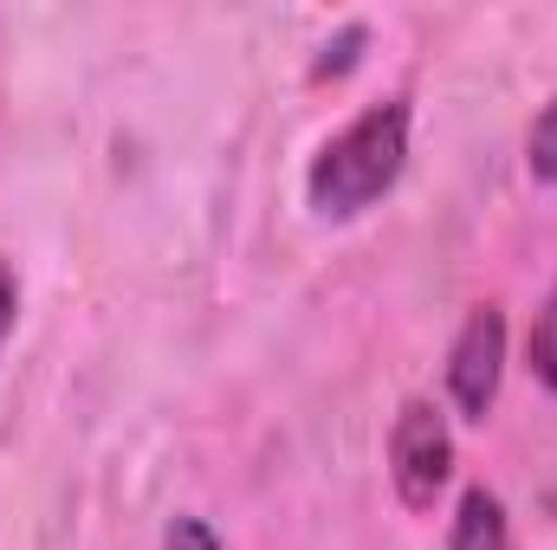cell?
<instances>
[{
	"instance_id": "cell-9",
	"label": "cell",
	"mask_w": 557,
	"mask_h": 550,
	"mask_svg": "<svg viewBox=\"0 0 557 550\" xmlns=\"http://www.w3.org/2000/svg\"><path fill=\"white\" fill-rule=\"evenodd\" d=\"M13 311H20V285H13L7 260H0V343H7V330H13Z\"/></svg>"
},
{
	"instance_id": "cell-2",
	"label": "cell",
	"mask_w": 557,
	"mask_h": 550,
	"mask_svg": "<svg viewBox=\"0 0 557 550\" xmlns=\"http://www.w3.org/2000/svg\"><path fill=\"white\" fill-rule=\"evenodd\" d=\"M447 473H454V434H447L441 409L421 402V396L403 402L396 427H389V479H396L403 505H409V512H428V505L441 499Z\"/></svg>"
},
{
	"instance_id": "cell-1",
	"label": "cell",
	"mask_w": 557,
	"mask_h": 550,
	"mask_svg": "<svg viewBox=\"0 0 557 550\" xmlns=\"http://www.w3.org/2000/svg\"><path fill=\"white\" fill-rule=\"evenodd\" d=\"M403 162H409V104L389 98V104L363 111L344 137H331L318 149V162L305 175V195H311L318 214L350 221V214H363L370 201H383L396 188Z\"/></svg>"
},
{
	"instance_id": "cell-6",
	"label": "cell",
	"mask_w": 557,
	"mask_h": 550,
	"mask_svg": "<svg viewBox=\"0 0 557 550\" xmlns=\"http://www.w3.org/2000/svg\"><path fill=\"white\" fill-rule=\"evenodd\" d=\"M532 182H557V98L539 111V124H532Z\"/></svg>"
},
{
	"instance_id": "cell-7",
	"label": "cell",
	"mask_w": 557,
	"mask_h": 550,
	"mask_svg": "<svg viewBox=\"0 0 557 550\" xmlns=\"http://www.w3.org/2000/svg\"><path fill=\"white\" fill-rule=\"evenodd\" d=\"M357 46H363V26H350L337 46H324V59L311 65V78H331V72H350V59H357Z\"/></svg>"
},
{
	"instance_id": "cell-8",
	"label": "cell",
	"mask_w": 557,
	"mask_h": 550,
	"mask_svg": "<svg viewBox=\"0 0 557 550\" xmlns=\"http://www.w3.org/2000/svg\"><path fill=\"white\" fill-rule=\"evenodd\" d=\"M169 550H227V545H221L201 518H175V525H169Z\"/></svg>"
},
{
	"instance_id": "cell-4",
	"label": "cell",
	"mask_w": 557,
	"mask_h": 550,
	"mask_svg": "<svg viewBox=\"0 0 557 550\" xmlns=\"http://www.w3.org/2000/svg\"><path fill=\"white\" fill-rule=\"evenodd\" d=\"M447 550H512V532H506V505L473 486L454 512V532H447Z\"/></svg>"
},
{
	"instance_id": "cell-5",
	"label": "cell",
	"mask_w": 557,
	"mask_h": 550,
	"mask_svg": "<svg viewBox=\"0 0 557 550\" xmlns=\"http://www.w3.org/2000/svg\"><path fill=\"white\" fill-rule=\"evenodd\" d=\"M532 376L545 389H557V285L545 298V311H539V324H532Z\"/></svg>"
},
{
	"instance_id": "cell-3",
	"label": "cell",
	"mask_w": 557,
	"mask_h": 550,
	"mask_svg": "<svg viewBox=\"0 0 557 550\" xmlns=\"http://www.w3.org/2000/svg\"><path fill=\"white\" fill-rule=\"evenodd\" d=\"M499 376H506V317L499 304L467 311L454 350H447V389L467 421H486V409L499 402Z\"/></svg>"
}]
</instances>
